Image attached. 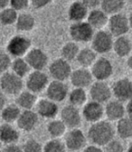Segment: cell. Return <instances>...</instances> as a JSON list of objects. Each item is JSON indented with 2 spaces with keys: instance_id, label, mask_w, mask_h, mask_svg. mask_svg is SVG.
<instances>
[{
  "instance_id": "836d02e7",
  "label": "cell",
  "mask_w": 132,
  "mask_h": 152,
  "mask_svg": "<svg viewBox=\"0 0 132 152\" xmlns=\"http://www.w3.org/2000/svg\"><path fill=\"white\" fill-rule=\"evenodd\" d=\"M79 53H80L79 45L74 41L68 42L67 44H65L63 46V48L61 50L62 57L69 62H71L75 59H77V56H78Z\"/></svg>"
},
{
  "instance_id": "52a82bcc",
  "label": "cell",
  "mask_w": 132,
  "mask_h": 152,
  "mask_svg": "<svg viewBox=\"0 0 132 152\" xmlns=\"http://www.w3.org/2000/svg\"><path fill=\"white\" fill-rule=\"evenodd\" d=\"M49 72L53 80L66 81L71 75V67L70 62L64 58H58L53 61L49 66Z\"/></svg>"
},
{
  "instance_id": "7dc6e473",
  "label": "cell",
  "mask_w": 132,
  "mask_h": 152,
  "mask_svg": "<svg viewBox=\"0 0 132 152\" xmlns=\"http://www.w3.org/2000/svg\"><path fill=\"white\" fill-rule=\"evenodd\" d=\"M10 6V0H0V7L1 9Z\"/></svg>"
},
{
  "instance_id": "4dcf8cb0",
  "label": "cell",
  "mask_w": 132,
  "mask_h": 152,
  "mask_svg": "<svg viewBox=\"0 0 132 152\" xmlns=\"http://www.w3.org/2000/svg\"><path fill=\"white\" fill-rule=\"evenodd\" d=\"M67 126L61 120H53L47 125L48 134L52 138H61L66 132Z\"/></svg>"
},
{
  "instance_id": "9a60e30c",
  "label": "cell",
  "mask_w": 132,
  "mask_h": 152,
  "mask_svg": "<svg viewBox=\"0 0 132 152\" xmlns=\"http://www.w3.org/2000/svg\"><path fill=\"white\" fill-rule=\"evenodd\" d=\"M82 116L78 107L72 104L64 106L61 110V119L69 129L78 128L82 123Z\"/></svg>"
},
{
  "instance_id": "2e32d148",
  "label": "cell",
  "mask_w": 132,
  "mask_h": 152,
  "mask_svg": "<svg viewBox=\"0 0 132 152\" xmlns=\"http://www.w3.org/2000/svg\"><path fill=\"white\" fill-rule=\"evenodd\" d=\"M26 59L33 70H44L49 61L46 53L40 48L30 49L26 55Z\"/></svg>"
},
{
  "instance_id": "5b68a950",
  "label": "cell",
  "mask_w": 132,
  "mask_h": 152,
  "mask_svg": "<svg viewBox=\"0 0 132 152\" xmlns=\"http://www.w3.org/2000/svg\"><path fill=\"white\" fill-rule=\"evenodd\" d=\"M113 35L109 31L100 30L95 33L91 40V48L97 53H107L113 49Z\"/></svg>"
},
{
  "instance_id": "d6a6232c",
  "label": "cell",
  "mask_w": 132,
  "mask_h": 152,
  "mask_svg": "<svg viewBox=\"0 0 132 152\" xmlns=\"http://www.w3.org/2000/svg\"><path fill=\"white\" fill-rule=\"evenodd\" d=\"M125 6V0H101V9L108 15L120 13Z\"/></svg>"
},
{
  "instance_id": "b9f144b4",
  "label": "cell",
  "mask_w": 132,
  "mask_h": 152,
  "mask_svg": "<svg viewBox=\"0 0 132 152\" xmlns=\"http://www.w3.org/2000/svg\"><path fill=\"white\" fill-rule=\"evenodd\" d=\"M23 150V148H20L16 143L7 144L5 148L2 149L3 152H20Z\"/></svg>"
},
{
  "instance_id": "d590c367",
  "label": "cell",
  "mask_w": 132,
  "mask_h": 152,
  "mask_svg": "<svg viewBox=\"0 0 132 152\" xmlns=\"http://www.w3.org/2000/svg\"><path fill=\"white\" fill-rule=\"evenodd\" d=\"M65 143L59 138H53L45 143L44 146V151L45 152H63L65 150Z\"/></svg>"
},
{
  "instance_id": "ab89813d",
  "label": "cell",
  "mask_w": 132,
  "mask_h": 152,
  "mask_svg": "<svg viewBox=\"0 0 132 152\" xmlns=\"http://www.w3.org/2000/svg\"><path fill=\"white\" fill-rule=\"evenodd\" d=\"M29 5H31L30 0H10L9 7L15 8L16 11H23L26 10Z\"/></svg>"
},
{
  "instance_id": "83f0119b",
  "label": "cell",
  "mask_w": 132,
  "mask_h": 152,
  "mask_svg": "<svg viewBox=\"0 0 132 152\" xmlns=\"http://www.w3.org/2000/svg\"><path fill=\"white\" fill-rule=\"evenodd\" d=\"M15 26L19 32L32 31L35 26V19L34 15L29 13H21L18 15Z\"/></svg>"
},
{
  "instance_id": "cb8c5ba5",
  "label": "cell",
  "mask_w": 132,
  "mask_h": 152,
  "mask_svg": "<svg viewBox=\"0 0 132 152\" xmlns=\"http://www.w3.org/2000/svg\"><path fill=\"white\" fill-rule=\"evenodd\" d=\"M113 50L119 57H126L132 51V40L125 35L117 37L113 44Z\"/></svg>"
},
{
  "instance_id": "8fae6325",
  "label": "cell",
  "mask_w": 132,
  "mask_h": 152,
  "mask_svg": "<svg viewBox=\"0 0 132 152\" xmlns=\"http://www.w3.org/2000/svg\"><path fill=\"white\" fill-rule=\"evenodd\" d=\"M46 95L52 101L61 102L69 96V88L63 81L54 80L49 83L46 88Z\"/></svg>"
},
{
  "instance_id": "8992f818",
  "label": "cell",
  "mask_w": 132,
  "mask_h": 152,
  "mask_svg": "<svg viewBox=\"0 0 132 152\" xmlns=\"http://www.w3.org/2000/svg\"><path fill=\"white\" fill-rule=\"evenodd\" d=\"M108 26L109 31L112 34L113 36L116 37L125 35L130 29L128 17L120 12L110 15L109 18Z\"/></svg>"
},
{
  "instance_id": "60d3db41",
  "label": "cell",
  "mask_w": 132,
  "mask_h": 152,
  "mask_svg": "<svg viewBox=\"0 0 132 152\" xmlns=\"http://www.w3.org/2000/svg\"><path fill=\"white\" fill-rule=\"evenodd\" d=\"M30 1H31V6L34 9L39 10L47 7L52 2V0H30Z\"/></svg>"
},
{
  "instance_id": "d4e9b609",
  "label": "cell",
  "mask_w": 132,
  "mask_h": 152,
  "mask_svg": "<svg viewBox=\"0 0 132 152\" xmlns=\"http://www.w3.org/2000/svg\"><path fill=\"white\" fill-rule=\"evenodd\" d=\"M36 101H37V97L35 93L28 90V91H21L17 95L15 103L21 109L32 110L36 105Z\"/></svg>"
},
{
  "instance_id": "f35d334b",
  "label": "cell",
  "mask_w": 132,
  "mask_h": 152,
  "mask_svg": "<svg viewBox=\"0 0 132 152\" xmlns=\"http://www.w3.org/2000/svg\"><path fill=\"white\" fill-rule=\"evenodd\" d=\"M104 150L109 152H121L124 150V148L120 140L113 139L106 146H104Z\"/></svg>"
},
{
  "instance_id": "e575fe53",
  "label": "cell",
  "mask_w": 132,
  "mask_h": 152,
  "mask_svg": "<svg viewBox=\"0 0 132 152\" xmlns=\"http://www.w3.org/2000/svg\"><path fill=\"white\" fill-rule=\"evenodd\" d=\"M11 69L12 72L23 78L27 73H29L31 67L26 58L24 59L22 57H17L13 61Z\"/></svg>"
},
{
  "instance_id": "6da1fadb",
  "label": "cell",
  "mask_w": 132,
  "mask_h": 152,
  "mask_svg": "<svg viewBox=\"0 0 132 152\" xmlns=\"http://www.w3.org/2000/svg\"><path fill=\"white\" fill-rule=\"evenodd\" d=\"M115 129L113 126L106 121H99L94 122L89 128L88 139L93 144L100 147L106 146L110 140L114 139Z\"/></svg>"
},
{
  "instance_id": "7402d4cb",
  "label": "cell",
  "mask_w": 132,
  "mask_h": 152,
  "mask_svg": "<svg viewBox=\"0 0 132 152\" xmlns=\"http://www.w3.org/2000/svg\"><path fill=\"white\" fill-rule=\"evenodd\" d=\"M87 21L94 29H101L109 23L108 14L103 9H91L89 12Z\"/></svg>"
},
{
  "instance_id": "e0dca14e",
  "label": "cell",
  "mask_w": 132,
  "mask_h": 152,
  "mask_svg": "<svg viewBox=\"0 0 132 152\" xmlns=\"http://www.w3.org/2000/svg\"><path fill=\"white\" fill-rule=\"evenodd\" d=\"M93 78L94 77L92 75L91 71L88 70V68L82 67L72 71L70 80H71V83L74 87L85 89L92 84Z\"/></svg>"
},
{
  "instance_id": "8d00e7d4",
  "label": "cell",
  "mask_w": 132,
  "mask_h": 152,
  "mask_svg": "<svg viewBox=\"0 0 132 152\" xmlns=\"http://www.w3.org/2000/svg\"><path fill=\"white\" fill-rule=\"evenodd\" d=\"M44 150L42 144L35 140H27L23 145V151L25 152H41Z\"/></svg>"
},
{
  "instance_id": "c3c4849f",
  "label": "cell",
  "mask_w": 132,
  "mask_h": 152,
  "mask_svg": "<svg viewBox=\"0 0 132 152\" xmlns=\"http://www.w3.org/2000/svg\"><path fill=\"white\" fill-rule=\"evenodd\" d=\"M127 65L130 70H132V54L128 57V60H127Z\"/></svg>"
},
{
  "instance_id": "4fadbf2b",
  "label": "cell",
  "mask_w": 132,
  "mask_h": 152,
  "mask_svg": "<svg viewBox=\"0 0 132 152\" xmlns=\"http://www.w3.org/2000/svg\"><path fill=\"white\" fill-rule=\"evenodd\" d=\"M82 114L85 121L90 123H94L101 121L105 115V108L103 107L102 103L91 101L86 102L83 105Z\"/></svg>"
},
{
  "instance_id": "7bdbcfd3",
  "label": "cell",
  "mask_w": 132,
  "mask_h": 152,
  "mask_svg": "<svg viewBox=\"0 0 132 152\" xmlns=\"http://www.w3.org/2000/svg\"><path fill=\"white\" fill-rule=\"evenodd\" d=\"M82 1L90 10L94 9V8H97L101 4V0H82Z\"/></svg>"
},
{
  "instance_id": "816d5d0a",
  "label": "cell",
  "mask_w": 132,
  "mask_h": 152,
  "mask_svg": "<svg viewBox=\"0 0 132 152\" xmlns=\"http://www.w3.org/2000/svg\"><path fill=\"white\" fill-rule=\"evenodd\" d=\"M128 1H129V3H130V4L132 5V0H128Z\"/></svg>"
},
{
  "instance_id": "7a4b0ae2",
  "label": "cell",
  "mask_w": 132,
  "mask_h": 152,
  "mask_svg": "<svg viewBox=\"0 0 132 152\" xmlns=\"http://www.w3.org/2000/svg\"><path fill=\"white\" fill-rule=\"evenodd\" d=\"M0 87L2 92L7 95L14 96V95L19 94L24 87V82L22 77L15 74L14 72H2L1 78H0Z\"/></svg>"
},
{
  "instance_id": "ac0fdd59",
  "label": "cell",
  "mask_w": 132,
  "mask_h": 152,
  "mask_svg": "<svg viewBox=\"0 0 132 152\" xmlns=\"http://www.w3.org/2000/svg\"><path fill=\"white\" fill-rule=\"evenodd\" d=\"M38 113L32 110H24L16 121L18 128L26 132L34 130L38 124Z\"/></svg>"
},
{
  "instance_id": "ee69618b",
  "label": "cell",
  "mask_w": 132,
  "mask_h": 152,
  "mask_svg": "<svg viewBox=\"0 0 132 152\" xmlns=\"http://www.w3.org/2000/svg\"><path fill=\"white\" fill-rule=\"evenodd\" d=\"M84 151H88V152H100L102 150L101 147L96 145V144H91V145H88L84 148L83 149Z\"/></svg>"
},
{
  "instance_id": "7c38bea8",
  "label": "cell",
  "mask_w": 132,
  "mask_h": 152,
  "mask_svg": "<svg viewBox=\"0 0 132 152\" xmlns=\"http://www.w3.org/2000/svg\"><path fill=\"white\" fill-rule=\"evenodd\" d=\"M93 77L97 81H105L113 73V65L111 62L107 59L106 57L98 58L95 63L93 64L90 69Z\"/></svg>"
},
{
  "instance_id": "9c48e42d",
  "label": "cell",
  "mask_w": 132,
  "mask_h": 152,
  "mask_svg": "<svg viewBox=\"0 0 132 152\" xmlns=\"http://www.w3.org/2000/svg\"><path fill=\"white\" fill-rule=\"evenodd\" d=\"M49 84L48 75L43 72V70H34L26 80V88L34 92L39 93L45 90Z\"/></svg>"
},
{
  "instance_id": "d6986e66",
  "label": "cell",
  "mask_w": 132,
  "mask_h": 152,
  "mask_svg": "<svg viewBox=\"0 0 132 152\" xmlns=\"http://www.w3.org/2000/svg\"><path fill=\"white\" fill-rule=\"evenodd\" d=\"M127 109L123 104V102L119 100L109 101L105 106V115L110 121H119L125 117Z\"/></svg>"
},
{
  "instance_id": "3957f363",
  "label": "cell",
  "mask_w": 132,
  "mask_h": 152,
  "mask_svg": "<svg viewBox=\"0 0 132 152\" xmlns=\"http://www.w3.org/2000/svg\"><path fill=\"white\" fill-rule=\"evenodd\" d=\"M94 29L87 21L72 22L69 28V34L72 41L76 43H87L92 40L95 34Z\"/></svg>"
},
{
  "instance_id": "603a6c76",
  "label": "cell",
  "mask_w": 132,
  "mask_h": 152,
  "mask_svg": "<svg viewBox=\"0 0 132 152\" xmlns=\"http://www.w3.org/2000/svg\"><path fill=\"white\" fill-rule=\"evenodd\" d=\"M0 140L6 145L16 143L19 140V132L10 123L5 122L0 127Z\"/></svg>"
},
{
  "instance_id": "f546056e",
  "label": "cell",
  "mask_w": 132,
  "mask_h": 152,
  "mask_svg": "<svg viewBox=\"0 0 132 152\" xmlns=\"http://www.w3.org/2000/svg\"><path fill=\"white\" fill-rule=\"evenodd\" d=\"M70 104H72L76 107L83 106L87 102V93L84 88L75 87L72 91H70L68 96Z\"/></svg>"
},
{
  "instance_id": "f1b7e54d",
  "label": "cell",
  "mask_w": 132,
  "mask_h": 152,
  "mask_svg": "<svg viewBox=\"0 0 132 152\" xmlns=\"http://www.w3.org/2000/svg\"><path fill=\"white\" fill-rule=\"evenodd\" d=\"M117 134L122 140L132 139V118L123 117L117 121Z\"/></svg>"
},
{
  "instance_id": "30bf717a",
  "label": "cell",
  "mask_w": 132,
  "mask_h": 152,
  "mask_svg": "<svg viewBox=\"0 0 132 152\" xmlns=\"http://www.w3.org/2000/svg\"><path fill=\"white\" fill-rule=\"evenodd\" d=\"M112 94V89L105 81H97L93 83L90 88V96L91 100L101 103L108 102Z\"/></svg>"
},
{
  "instance_id": "5bb4252c",
  "label": "cell",
  "mask_w": 132,
  "mask_h": 152,
  "mask_svg": "<svg viewBox=\"0 0 132 152\" xmlns=\"http://www.w3.org/2000/svg\"><path fill=\"white\" fill-rule=\"evenodd\" d=\"M112 93L120 102H128L132 99V81L128 78H121L113 83Z\"/></svg>"
},
{
  "instance_id": "277c9868",
  "label": "cell",
  "mask_w": 132,
  "mask_h": 152,
  "mask_svg": "<svg viewBox=\"0 0 132 152\" xmlns=\"http://www.w3.org/2000/svg\"><path fill=\"white\" fill-rule=\"evenodd\" d=\"M32 42L28 37L23 34L13 36L8 41L7 45V52L15 58L26 55L31 48Z\"/></svg>"
},
{
  "instance_id": "ba28073f",
  "label": "cell",
  "mask_w": 132,
  "mask_h": 152,
  "mask_svg": "<svg viewBox=\"0 0 132 152\" xmlns=\"http://www.w3.org/2000/svg\"><path fill=\"white\" fill-rule=\"evenodd\" d=\"M87 138L82 130L78 128L70 129V130L65 134L64 143L66 148L71 151H78L84 149L87 146Z\"/></svg>"
},
{
  "instance_id": "74e56055",
  "label": "cell",
  "mask_w": 132,
  "mask_h": 152,
  "mask_svg": "<svg viewBox=\"0 0 132 152\" xmlns=\"http://www.w3.org/2000/svg\"><path fill=\"white\" fill-rule=\"evenodd\" d=\"M13 61L11 60V55L7 52H2L0 54V71L1 72H7L12 66Z\"/></svg>"
},
{
  "instance_id": "1f68e13d",
  "label": "cell",
  "mask_w": 132,
  "mask_h": 152,
  "mask_svg": "<svg viewBox=\"0 0 132 152\" xmlns=\"http://www.w3.org/2000/svg\"><path fill=\"white\" fill-rule=\"evenodd\" d=\"M18 15H19L18 11L11 7L3 8L0 12V23L4 26H12L16 23Z\"/></svg>"
},
{
  "instance_id": "484cf974",
  "label": "cell",
  "mask_w": 132,
  "mask_h": 152,
  "mask_svg": "<svg viewBox=\"0 0 132 152\" xmlns=\"http://www.w3.org/2000/svg\"><path fill=\"white\" fill-rule=\"evenodd\" d=\"M21 108L16 103L7 104L1 109V117L5 122L13 123L17 121L18 118L21 115Z\"/></svg>"
},
{
  "instance_id": "681fc988",
  "label": "cell",
  "mask_w": 132,
  "mask_h": 152,
  "mask_svg": "<svg viewBox=\"0 0 132 152\" xmlns=\"http://www.w3.org/2000/svg\"><path fill=\"white\" fill-rule=\"evenodd\" d=\"M128 19H129V25H130V28L132 29V13L129 15V16H128Z\"/></svg>"
},
{
  "instance_id": "4316f807",
  "label": "cell",
  "mask_w": 132,
  "mask_h": 152,
  "mask_svg": "<svg viewBox=\"0 0 132 152\" xmlns=\"http://www.w3.org/2000/svg\"><path fill=\"white\" fill-rule=\"evenodd\" d=\"M97 53L92 48L85 47L80 50V53L77 56V62L82 67H91L93 64L97 60Z\"/></svg>"
},
{
  "instance_id": "f6af8a7d",
  "label": "cell",
  "mask_w": 132,
  "mask_h": 152,
  "mask_svg": "<svg viewBox=\"0 0 132 152\" xmlns=\"http://www.w3.org/2000/svg\"><path fill=\"white\" fill-rule=\"evenodd\" d=\"M126 109H127V113L129 117L132 118V99L130 101L128 102V104L126 106Z\"/></svg>"
},
{
  "instance_id": "ffe728a7",
  "label": "cell",
  "mask_w": 132,
  "mask_h": 152,
  "mask_svg": "<svg viewBox=\"0 0 132 152\" xmlns=\"http://www.w3.org/2000/svg\"><path fill=\"white\" fill-rule=\"evenodd\" d=\"M59 108L57 102L51 99H42L36 103V112L44 119H53L58 114Z\"/></svg>"
},
{
  "instance_id": "44dd1931",
  "label": "cell",
  "mask_w": 132,
  "mask_h": 152,
  "mask_svg": "<svg viewBox=\"0 0 132 152\" xmlns=\"http://www.w3.org/2000/svg\"><path fill=\"white\" fill-rule=\"evenodd\" d=\"M89 8L85 4L80 0L72 2L68 9V17L71 22H81L84 21V19L88 17Z\"/></svg>"
},
{
  "instance_id": "f907efd6",
  "label": "cell",
  "mask_w": 132,
  "mask_h": 152,
  "mask_svg": "<svg viewBox=\"0 0 132 152\" xmlns=\"http://www.w3.org/2000/svg\"><path fill=\"white\" fill-rule=\"evenodd\" d=\"M128 151H130L132 152V140L130 141V143L128 144Z\"/></svg>"
},
{
  "instance_id": "bcb514c9",
  "label": "cell",
  "mask_w": 132,
  "mask_h": 152,
  "mask_svg": "<svg viewBox=\"0 0 132 152\" xmlns=\"http://www.w3.org/2000/svg\"><path fill=\"white\" fill-rule=\"evenodd\" d=\"M7 94H5L4 92H2L1 93V101H0V102H1V109L2 108H4L7 103Z\"/></svg>"
}]
</instances>
